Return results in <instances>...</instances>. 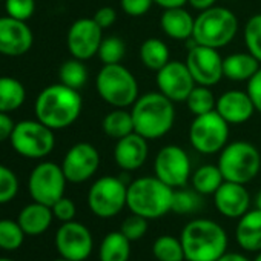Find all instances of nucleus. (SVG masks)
I'll return each mask as SVG.
<instances>
[{
	"instance_id": "f257e3e1",
	"label": "nucleus",
	"mask_w": 261,
	"mask_h": 261,
	"mask_svg": "<svg viewBox=\"0 0 261 261\" xmlns=\"http://www.w3.org/2000/svg\"><path fill=\"white\" fill-rule=\"evenodd\" d=\"M83 109V100L77 89L56 83L46 86L36 98V118L54 130L74 124Z\"/></svg>"
},
{
	"instance_id": "f03ea898",
	"label": "nucleus",
	"mask_w": 261,
	"mask_h": 261,
	"mask_svg": "<svg viewBox=\"0 0 261 261\" xmlns=\"http://www.w3.org/2000/svg\"><path fill=\"white\" fill-rule=\"evenodd\" d=\"M174 105L175 103L162 92H148L140 95L130 109L136 133L149 142L165 137L175 123Z\"/></svg>"
},
{
	"instance_id": "7ed1b4c3",
	"label": "nucleus",
	"mask_w": 261,
	"mask_h": 261,
	"mask_svg": "<svg viewBox=\"0 0 261 261\" xmlns=\"http://www.w3.org/2000/svg\"><path fill=\"white\" fill-rule=\"evenodd\" d=\"M186 261H217L227 250V233L214 220L189 221L180 235Z\"/></svg>"
},
{
	"instance_id": "20e7f679",
	"label": "nucleus",
	"mask_w": 261,
	"mask_h": 261,
	"mask_svg": "<svg viewBox=\"0 0 261 261\" xmlns=\"http://www.w3.org/2000/svg\"><path fill=\"white\" fill-rule=\"evenodd\" d=\"M174 189L160 178L140 177L127 185V209L148 220H157L172 207Z\"/></svg>"
},
{
	"instance_id": "39448f33",
	"label": "nucleus",
	"mask_w": 261,
	"mask_h": 261,
	"mask_svg": "<svg viewBox=\"0 0 261 261\" xmlns=\"http://www.w3.org/2000/svg\"><path fill=\"white\" fill-rule=\"evenodd\" d=\"M238 19L224 7H212L195 17L192 42L197 45L221 49L227 46L238 33Z\"/></svg>"
},
{
	"instance_id": "423d86ee",
	"label": "nucleus",
	"mask_w": 261,
	"mask_h": 261,
	"mask_svg": "<svg viewBox=\"0 0 261 261\" xmlns=\"http://www.w3.org/2000/svg\"><path fill=\"white\" fill-rule=\"evenodd\" d=\"M95 88L105 103L112 108L133 106L139 95V82L121 63L103 65L95 77Z\"/></svg>"
},
{
	"instance_id": "0eeeda50",
	"label": "nucleus",
	"mask_w": 261,
	"mask_h": 261,
	"mask_svg": "<svg viewBox=\"0 0 261 261\" xmlns=\"http://www.w3.org/2000/svg\"><path fill=\"white\" fill-rule=\"evenodd\" d=\"M218 168L226 181L247 185L261 169V154L249 142H232L220 152Z\"/></svg>"
},
{
	"instance_id": "6e6552de",
	"label": "nucleus",
	"mask_w": 261,
	"mask_h": 261,
	"mask_svg": "<svg viewBox=\"0 0 261 261\" xmlns=\"http://www.w3.org/2000/svg\"><path fill=\"white\" fill-rule=\"evenodd\" d=\"M10 143L19 155L40 160L49 155L56 146L54 129L48 127L37 118L22 120L16 123Z\"/></svg>"
},
{
	"instance_id": "1a4fd4ad",
	"label": "nucleus",
	"mask_w": 261,
	"mask_h": 261,
	"mask_svg": "<svg viewBox=\"0 0 261 261\" xmlns=\"http://www.w3.org/2000/svg\"><path fill=\"white\" fill-rule=\"evenodd\" d=\"M229 126L217 111L194 117L189 127L191 146L204 155L221 152L229 142Z\"/></svg>"
},
{
	"instance_id": "9d476101",
	"label": "nucleus",
	"mask_w": 261,
	"mask_h": 261,
	"mask_svg": "<svg viewBox=\"0 0 261 261\" xmlns=\"http://www.w3.org/2000/svg\"><path fill=\"white\" fill-rule=\"evenodd\" d=\"M127 200V185L124 180L112 175L100 177L92 183L88 192V206L91 212L100 218H112L118 215Z\"/></svg>"
},
{
	"instance_id": "9b49d317",
	"label": "nucleus",
	"mask_w": 261,
	"mask_h": 261,
	"mask_svg": "<svg viewBox=\"0 0 261 261\" xmlns=\"http://www.w3.org/2000/svg\"><path fill=\"white\" fill-rule=\"evenodd\" d=\"M66 177L62 166L53 162L39 163L28 178V191L34 201L53 206L62 197H65Z\"/></svg>"
},
{
	"instance_id": "f8f14e48",
	"label": "nucleus",
	"mask_w": 261,
	"mask_h": 261,
	"mask_svg": "<svg viewBox=\"0 0 261 261\" xmlns=\"http://www.w3.org/2000/svg\"><path fill=\"white\" fill-rule=\"evenodd\" d=\"M154 174L172 189L186 186L192 175V166L188 152L178 145L163 146L155 155Z\"/></svg>"
},
{
	"instance_id": "ddd939ff",
	"label": "nucleus",
	"mask_w": 261,
	"mask_h": 261,
	"mask_svg": "<svg viewBox=\"0 0 261 261\" xmlns=\"http://www.w3.org/2000/svg\"><path fill=\"white\" fill-rule=\"evenodd\" d=\"M155 74L159 92H162L174 103L186 101L191 91L197 86L189 68L186 66V62L169 60Z\"/></svg>"
},
{
	"instance_id": "4468645a",
	"label": "nucleus",
	"mask_w": 261,
	"mask_h": 261,
	"mask_svg": "<svg viewBox=\"0 0 261 261\" xmlns=\"http://www.w3.org/2000/svg\"><path fill=\"white\" fill-rule=\"evenodd\" d=\"M186 66L189 68L195 83L201 86L211 88L220 83L224 77L223 57L215 48L194 43V46L188 51Z\"/></svg>"
},
{
	"instance_id": "2eb2a0df",
	"label": "nucleus",
	"mask_w": 261,
	"mask_h": 261,
	"mask_svg": "<svg viewBox=\"0 0 261 261\" xmlns=\"http://www.w3.org/2000/svg\"><path fill=\"white\" fill-rule=\"evenodd\" d=\"M56 247L60 256L71 261H85L94 247L92 233L89 229L77 221L63 223L56 233Z\"/></svg>"
},
{
	"instance_id": "dca6fc26",
	"label": "nucleus",
	"mask_w": 261,
	"mask_h": 261,
	"mask_svg": "<svg viewBox=\"0 0 261 261\" xmlns=\"http://www.w3.org/2000/svg\"><path fill=\"white\" fill-rule=\"evenodd\" d=\"M60 166L69 183H85L98 171L100 154L94 145L80 142L69 148Z\"/></svg>"
},
{
	"instance_id": "f3484780",
	"label": "nucleus",
	"mask_w": 261,
	"mask_h": 261,
	"mask_svg": "<svg viewBox=\"0 0 261 261\" xmlns=\"http://www.w3.org/2000/svg\"><path fill=\"white\" fill-rule=\"evenodd\" d=\"M103 40V30L97 25L94 19H79L75 20L66 36V45L74 59L89 60L97 56L98 48Z\"/></svg>"
},
{
	"instance_id": "a211bd4d",
	"label": "nucleus",
	"mask_w": 261,
	"mask_h": 261,
	"mask_svg": "<svg viewBox=\"0 0 261 261\" xmlns=\"http://www.w3.org/2000/svg\"><path fill=\"white\" fill-rule=\"evenodd\" d=\"M34 43V36L27 22L4 16L0 17V54L7 57L25 56Z\"/></svg>"
},
{
	"instance_id": "6ab92c4d",
	"label": "nucleus",
	"mask_w": 261,
	"mask_h": 261,
	"mask_svg": "<svg viewBox=\"0 0 261 261\" xmlns=\"http://www.w3.org/2000/svg\"><path fill=\"white\" fill-rule=\"evenodd\" d=\"M145 137L137 133L129 134L117 140L114 148V160L117 166L124 172H133L140 169L149 155V146Z\"/></svg>"
},
{
	"instance_id": "aec40b11",
	"label": "nucleus",
	"mask_w": 261,
	"mask_h": 261,
	"mask_svg": "<svg viewBox=\"0 0 261 261\" xmlns=\"http://www.w3.org/2000/svg\"><path fill=\"white\" fill-rule=\"evenodd\" d=\"M214 204L226 218H240L250 207V195L244 185L224 180L214 194Z\"/></svg>"
},
{
	"instance_id": "412c9836",
	"label": "nucleus",
	"mask_w": 261,
	"mask_h": 261,
	"mask_svg": "<svg viewBox=\"0 0 261 261\" xmlns=\"http://www.w3.org/2000/svg\"><path fill=\"white\" fill-rule=\"evenodd\" d=\"M215 111L229 124H243L249 121L256 112L247 91L240 89H230L223 92L217 98Z\"/></svg>"
},
{
	"instance_id": "4be33fe9",
	"label": "nucleus",
	"mask_w": 261,
	"mask_h": 261,
	"mask_svg": "<svg viewBox=\"0 0 261 261\" xmlns=\"http://www.w3.org/2000/svg\"><path fill=\"white\" fill-rule=\"evenodd\" d=\"M160 27L163 33L174 40H192L195 17L185 8H169L165 10L160 17Z\"/></svg>"
},
{
	"instance_id": "5701e85b",
	"label": "nucleus",
	"mask_w": 261,
	"mask_h": 261,
	"mask_svg": "<svg viewBox=\"0 0 261 261\" xmlns=\"http://www.w3.org/2000/svg\"><path fill=\"white\" fill-rule=\"evenodd\" d=\"M235 237L241 249L247 252L261 250V211L253 209L247 211L243 217L238 218L235 229Z\"/></svg>"
},
{
	"instance_id": "b1692460",
	"label": "nucleus",
	"mask_w": 261,
	"mask_h": 261,
	"mask_svg": "<svg viewBox=\"0 0 261 261\" xmlns=\"http://www.w3.org/2000/svg\"><path fill=\"white\" fill-rule=\"evenodd\" d=\"M53 218H54V214H53L51 206L34 201L20 211L17 221L27 235L36 237L49 229Z\"/></svg>"
},
{
	"instance_id": "393cba45",
	"label": "nucleus",
	"mask_w": 261,
	"mask_h": 261,
	"mask_svg": "<svg viewBox=\"0 0 261 261\" xmlns=\"http://www.w3.org/2000/svg\"><path fill=\"white\" fill-rule=\"evenodd\" d=\"M259 65V60L249 51L233 53L223 59V72L230 82H249L261 68Z\"/></svg>"
},
{
	"instance_id": "a878e982",
	"label": "nucleus",
	"mask_w": 261,
	"mask_h": 261,
	"mask_svg": "<svg viewBox=\"0 0 261 261\" xmlns=\"http://www.w3.org/2000/svg\"><path fill=\"white\" fill-rule=\"evenodd\" d=\"M101 129L108 139L115 142L133 134L136 133L133 114H130V111H126V108H114L105 115L101 121Z\"/></svg>"
},
{
	"instance_id": "bb28decb",
	"label": "nucleus",
	"mask_w": 261,
	"mask_h": 261,
	"mask_svg": "<svg viewBox=\"0 0 261 261\" xmlns=\"http://www.w3.org/2000/svg\"><path fill=\"white\" fill-rule=\"evenodd\" d=\"M27 100V91L20 80L8 75L0 77V112H13Z\"/></svg>"
},
{
	"instance_id": "cd10ccee",
	"label": "nucleus",
	"mask_w": 261,
	"mask_h": 261,
	"mask_svg": "<svg viewBox=\"0 0 261 261\" xmlns=\"http://www.w3.org/2000/svg\"><path fill=\"white\" fill-rule=\"evenodd\" d=\"M140 60L145 68L157 72L171 60V53L162 39L151 37L146 39L140 46Z\"/></svg>"
},
{
	"instance_id": "c85d7f7f",
	"label": "nucleus",
	"mask_w": 261,
	"mask_h": 261,
	"mask_svg": "<svg viewBox=\"0 0 261 261\" xmlns=\"http://www.w3.org/2000/svg\"><path fill=\"white\" fill-rule=\"evenodd\" d=\"M130 256V241L118 230L109 232L98 250L100 261H129Z\"/></svg>"
},
{
	"instance_id": "c756f323",
	"label": "nucleus",
	"mask_w": 261,
	"mask_h": 261,
	"mask_svg": "<svg viewBox=\"0 0 261 261\" xmlns=\"http://www.w3.org/2000/svg\"><path fill=\"white\" fill-rule=\"evenodd\" d=\"M192 188L200 195H214L217 189L223 185L224 177L218 165H203L191 177Z\"/></svg>"
},
{
	"instance_id": "7c9ffc66",
	"label": "nucleus",
	"mask_w": 261,
	"mask_h": 261,
	"mask_svg": "<svg viewBox=\"0 0 261 261\" xmlns=\"http://www.w3.org/2000/svg\"><path fill=\"white\" fill-rule=\"evenodd\" d=\"M59 79L60 83H63L65 86L80 91L88 82V68L83 63V60L72 57L60 66Z\"/></svg>"
},
{
	"instance_id": "2f4dec72",
	"label": "nucleus",
	"mask_w": 261,
	"mask_h": 261,
	"mask_svg": "<svg viewBox=\"0 0 261 261\" xmlns=\"http://www.w3.org/2000/svg\"><path fill=\"white\" fill-rule=\"evenodd\" d=\"M152 253L157 261H183L185 250L180 238L172 235H162L152 244Z\"/></svg>"
},
{
	"instance_id": "473e14b6",
	"label": "nucleus",
	"mask_w": 261,
	"mask_h": 261,
	"mask_svg": "<svg viewBox=\"0 0 261 261\" xmlns=\"http://www.w3.org/2000/svg\"><path fill=\"white\" fill-rule=\"evenodd\" d=\"M186 105H188L189 111L192 112V115L197 117V115H203V114L215 111L217 98L209 86L197 85L191 91L189 97L186 98Z\"/></svg>"
},
{
	"instance_id": "72a5a7b5",
	"label": "nucleus",
	"mask_w": 261,
	"mask_h": 261,
	"mask_svg": "<svg viewBox=\"0 0 261 261\" xmlns=\"http://www.w3.org/2000/svg\"><path fill=\"white\" fill-rule=\"evenodd\" d=\"M98 59L103 65H115L121 63L126 56V45L118 36H108L103 37L101 45L97 53Z\"/></svg>"
},
{
	"instance_id": "f704fd0d",
	"label": "nucleus",
	"mask_w": 261,
	"mask_h": 261,
	"mask_svg": "<svg viewBox=\"0 0 261 261\" xmlns=\"http://www.w3.org/2000/svg\"><path fill=\"white\" fill-rule=\"evenodd\" d=\"M200 207H201V195L195 189L191 191V189L178 188L177 191H174L172 207H171L172 212L186 215V214H194Z\"/></svg>"
},
{
	"instance_id": "c9c22d12",
	"label": "nucleus",
	"mask_w": 261,
	"mask_h": 261,
	"mask_svg": "<svg viewBox=\"0 0 261 261\" xmlns=\"http://www.w3.org/2000/svg\"><path fill=\"white\" fill-rule=\"evenodd\" d=\"M25 232L20 227L19 221L0 220V249L16 250L23 244Z\"/></svg>"
},
{
	"instance_id": "e433bc0d",
	"label": "nucleus",
	"mask_w": 261,
	"mask_h": 261,
	"mask_svg": "<svg viewBox=\"0 0 261 261\" xmlns=\"http://www.w3.org/2000/svg\"><path fill=\"white\" fill-rule=\"evenodd\" d=\"M243 36L247 51L261 63V14H255L246 22Z\"/></svg>"
},
{
	"instance_id": "4c0bfd02",
	"label": "nucleus",
	"mask_w": 261,
	"mask_h": 261,
	"mask_svg": "<svg viewBox=\"0 0 261 261\" xmlns=\"http://www.w3.org/2000/svg\"><path fill=\"white\" fill-rule=\"evenodd\" d=\"M146 230H148V218L137 215V214H133V212H130V215L121 221V226H120V232L129 241L140 240L146 233Z\"/></svg>"
},
{
	"instance_id": "58836bf2",
	"label": "nucleus",
	"mask_w": 261,
	"mask_h": 261,
	"mask_svg": "<svg viewBox=\"0 0 261 261\" xmlns=\"http://www.w3.org/2000/svg\"><path fill=\"white\" fill-rule=\"evenodd\" d=\"M19 191V180L16 177V174L4 166L0 165V204L11 201Z\"/></svg>"
},
{
	"instance_id": "ea45409f",
	"label": "nucleus",
	"mask_w": 261,
	"mask_h": 261,
	"mask_svg": "<svg viewBox=\"0 0 261 261\" xmlns=\"http://www.w3.org/2000/svg\"><path fill=\"white\" fill-rule=\"evenodd\" d=\"M7 16L19 19V20H30L36 11V0H4Z\"/></svg>"
},
{
	"instance_id": "a19ab883",
	"label": "nucleus",
	"mask_w": 261,
	"mask_h": 261,
	"mask_svg": "<svg viewBox=\"0 0 261 261\" xmlns=\"http://www.w3.org/2000/svg\"><path fill=\"white\" fill-rule=\"evenodd\" d=\"M152 0H120V7L129 17H143L152 8Z\"/></svg>"
},
{
	"instance_id": "79ce46f5",
	"label": "nucleus",
	"mask_w": 261,
	"mask_h": 261,
	"mask_svg": "<svg viewBox=\"0 0 261 261\" xmlns=\"http://www.w3.org/2000/svg\"><path fill=\"white\" fill-rule=\"evenodd\" d=\"M53 214L57 220H60L62 223H66V221H72L74 217H75V204L71 198H66V197H62L59 201H56L53 206Z\"/></svg>"
},
{
	"instance_id": "37998d69",
	"label": "nucleus",
	"mask_w": 261,
	"mask_h": 261,
	"mask_svg": "<svg viewBox=\"0 0 261 261\" xmlns=\"http://www.w3.org/2000/svg\"><path fill=\"white\" fill-rule=\"evenodd\" d=\"M247 94H249V97H250L256 112L261 114V68L247 82Z\"/></svg>"
},
{
	"instance_id": "c03bdc74",
	"label": "nucleus",
	"mask_w": 261,
	"mask_h": 261,
	"mask_svg": "<svg viewBox=\"0 0 261 261\" xmlns=\"http://www.w3.org/2000/svg\"><path fill=\"white\" fill-rule=\"evenodd\" d=\"M92 19L101 30H108L117 22V11L112 7H101L95 11Z\"/></svg>"
},
{
	"instance_id": "a18cd8bd",
	"label": "nucleus",
	"mask_w": 261,
	"mask_h": 261,
	"mask_svg": "<svg viewBox=\"0 0 261 261\" xmlns=\"http://www.w3.org/2000/svg\"><path fill=\"white\" fill-rule=\"evenodd\" d=\"M14 126H16V123L8 115V112H0V143H4L11 139Z\"/></svg>"
},
{
	"instance_id": "49530a36",
	"label": "nucleus",
	"mask_w": 261,
	"mask_h": 261,
	"mask_svg": "<svg viewBox=\"0 0 261 261\" xmlns=\"http://www.w3.org/2000/svg\"><path fill=\"white\" fill-rule=\"evenodd\" d=\"M154 5L163 8V10H169V8H178V7H185L188 4V0H152Z\"/></svg>"
},
{
	"instance_id": "de8ad7c7",
	"label": "nucleus",
	"mask_w": 261,
	"mask_h": 261,
	"mask_svg": "<svg viewBox=\"0 0 261 261\" xmlns=\"http://www.w3.org/2000/svg\"><path fill=\"white\" fill-rule=\"evenodd\" d=\"M217 2L218 0H188V4L197 11H204L207 8H212L217 5Z\"/></svg>"
},
{
	"instance_id": "09e8293b",
	"label": "nucleus",
	"mask_w": 261,
	"mask_h": 261,
	"mask_svg": "<svg viewBox=\"0 0 261 261\" xmlns=\"http://www.w3.org/2000/svg\"><path fill=\"white\" fill-rule=\"evenodd\" d=\"M217 261H250L246 255L243 253H235V252H226L223 256H220Z\"/></svg>"
},
{
	"instance_id": "8fccbe9b",
	"label": "nucleus",
	"mask_w": 261,
	"mask_h": 261,
	"mask_svg": "<svg viewBox=\"0 0 261 261\" xmlns=\"http://www.w3.org/2000/svg\"><path fill=\"white\" fill-rule=\"evenodd\" d=\"M255 207L261 211V191L255 195Z\"/></svg>"
},
{
	"instance_id": "3c124183",
	"label": "nucleus",
	"mask_w": 261,
	"mask_h": 261,
	"mask_svg": "<svg viewBox=\"0 0 261 261\" xmlns=\"http://www.w3.org/2000/svg\"><path fill=\"white\" fill-rule=\"evenodd\" d=\"M253 261H261V250L258 252V255L255 256V259H253Z\"/></svg>"
},
{
	"instance_id": "603ef678",
	"label": "nucleus",
	"mask_w": 261,
	"mask_h": 261,
	"mask_svg": "<svg viewBox=\"0 0 261 261\" xmlns=\"http://www.w3.org/2000/svg\"><path fill=\"white\" fill-rule=\"evenodd\" d=\"M0 261H16V259H13V258H5V256H2V258H0Z\"/></svg>"
},
{
	"instance_id": "864d4df0",
	"label": "nucleus",
	"mask_w": 261,
	"mask_h": 261,
	"mask_svg": "<svg viewBox=\"0 0 261 261\" xmlns=\"http://www.w3.org/2000/svg\"><path fill=\"white\" fill-rule=\"evenodd\" d=\"M54 261H71V259H66V258H63V256H60V258H57V259H54Z\"/></svg>"
}]
</instances>
